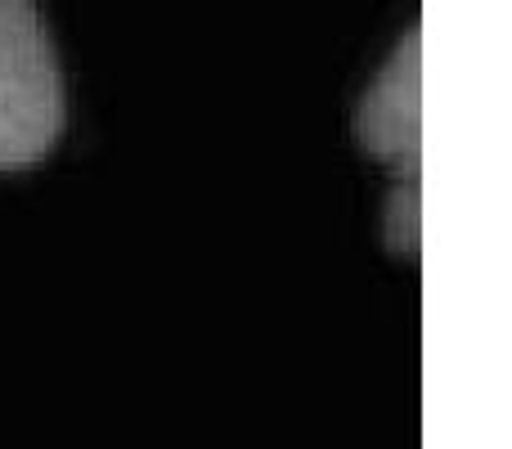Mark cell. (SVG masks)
<instances>
[{"mask_svg": "<svg viewBox=\"0 0 512 449\" xmlns=\"http://www.w3.org/2000/svg\"><path fill=\"white\" fill-rule=\"evenodd\" d=\"M418 50H423V32L409 27V36L391 50L355 108L360 149L396 167L405 180L418 176V153H423V54Z\"/></svg>", "mask_w": 512, "mask_h": 449, "instance_id": "cell-2", "label": "cell"}, {"mask_svg": "<svg viewBox=\"0 0 512 449\" xmlns=\"http://www.w3.org/2000/svg\"><path fill=\"white\" fill-rule=\"evenodd\" d=\"M68 126L63 68L32 0H0V176L32 171Z\"/></svg>", "mask_w": 512, "mask_h": 449, "instance_id": "cell-1", "label": "cell"}, {"mask_svg": "<svg viewBox=\"0 0 512 449\" xmlns=\"http://www.w3.org/2000/svg\"><path fill=\"white\" fill-rule=\"evenodd\" d=\"M382 234H387V247L396 256H405V261H414L418 256V234H423V229H418V185L414 180H405V185L391 194Z\"/></svg>", "mask_w": 512, "mask_h": 449, "instance_id": "cell-3", "label": "cell"}]
</instances>
